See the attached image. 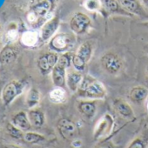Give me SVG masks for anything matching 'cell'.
<instances>
[{"label": "cell", "mask_w": 148, "mask_h": 148, "mask_svg": "<svg viewBox=\"0 0 148 148\" xmlns=\"http://www.w3.org/2000/svg\"><path fill=\"white\" fill-rule=\"evenodd\" d=\"M103 69L112 75L118 74L123 67V63L120 58L112 52H107L100 59Z\"/></svg>", "instance_id": "obj_5"}, {"label": "cell", "mask_w": 148, "mask_h": 148, "mask_svg": "<svg viewBox=\"0 0 148 148\" xmlns=\"http://www.w3.org/2000/svg\"><path fill=\"white\" fill-rule=\"evenodd\" d=\"M78 109L83 116L87 119H92L96 114L97 106L95 101L85 100L78 104Z\"/></svg>", "instance_id": "obj_15"}, {"label": "cell", "mask_w": 148, "mask_h": 148, "mask_svg": "<svg viewBox=\"0 0 148 148\" xmlns=\"http://www.w3.org/2000/svg\"><path fill=\"white\" fill-rule=\"evenodd\" d=\"M0 148H18V147H16L15 145H3V146H1Z\"/></svg>", "instance_id": "obj_30"}, {"label": "cell", "mask_w": 148, "mask_h": 148, "mask_svg": "<svg viewBox=\"0 0 148 148\" xmlns=\"http://www.w3.org/2000/svg\"><path fill=\"white\" fill-rule=\"evenodd\" d=\"M130 99L135 102V103H141L144 100H145L148 97V89L145 86H138L133 87L130 93H129Z\"/></svg>", "instance_id": "obj_18"}, {"label": "cell", "mask_w": 148, "mask_h": 148, "mask_svg": "<svg viewBox=\"0 0 148 148\" xmlns=\"http://www.w3.org/2000/svg\"><path fill=\"white\" fill-rule=\"evenodd\" d=\"M143 2H144V4L145 5V6L148 8V0H143Z\"/></svg>", "instance_id": "obj_31"}, {"label": "cell", "mask_w": 148, "mask_h": 148, "mask_svg": "<svg viewBox=\"0 0 148 148\" xmlns=\"http://www.w3.org/2000/svg\"><path fill=\"white\" fill-rule=\"evenodd\" d=\"M101 3L104 8L111 12H119L120 7L117 0H101Z\"/></svg>", "instance_id": "obj_25"}, {"label": "cell", "mask_w": 148, "mask_h": 148, "mask_svg": "<svg viewBox=\"0 0 148 148\" xmlns=\"http://www.w3.org/2000/svg\"><path fill=\"white\" fill-rule=\"evenodd\" d=\"M72 45V40L66 34L54 36L50 42V48L55 52H64L68 51Z\"/></svg>", "instance_id": "obj_9"}, {"label": "cell", "mask_w": 148, "mask_h": 148, "mask_svg": "<svg viewBox=\"0 0 148 148\" xmlns=\"http://www.w3.org/2000/svg\"><path fill=\"white\" fill-rule=\"evenodd\" d=\"M25 89V84L19 80L10 81L2 90V100L5 106L10 105Z\"/></svg>", "instance_id": "obj_4"}, {"label": "cell", "mask_w": 148, "mask_h": 148, "mask_svg": "<svg viewBox=\"0 0 148 148\" xmlns=\"http://www.w3.org/2000/svg\"><path fill=\"white\" fill-rule=\"evenodd\" d=\"M116 112L125 119H132L134 117L133 111L130 105L123 99H116L113 102Z\"/></svg>", "instance_id": "obj_14"}, {"label": "cell", "mask_w": 148, "mask_h": 148, "mask_svg": "<svg viewBox=\"0 0 148 148\" xmlns=\"http://www.w3.org/2000/svg\"><path fill=\"white\" fill-rule=\"evenodd\" d=\"M147 109H148V103H147Z\"/></svg>", "instance_id": "obj_34"}, {"label": "cell", "mask_w": 148, "mask_h": 148, "mask_svg": "<svg viewBox=\"0 0 148 148\" xmlns=\"http://www.w3.org/2000/svg\"><path fill=\"white\" fill-rule=\"evenodd\" d=\"M25 142L29 143V144H38L40 143L42 141H44L45 139V138L37 132H26L24 134V138H23Z\"/></svg>", "instance_id": "obj_22"}, {"label": "cell", "mask_w": 148, "mask_h": 148, "mask_svg": "<svg viewBox=\"0 0 148 148\" xmlns=\"http://www.w3.org/2000/svg\"><path fill=\"white\" fill-rule=\"evenodd\" d=\"M12 123L24 132H29L30 129L32 128L28 114L25 112H19L17 114H15L12 119Z\"/></svg>", "instance_id": "obj_13"}, {"label": "cell", "mask_w": 148, "mask_h": 148, "mask_svg": "<svg viewBox=\"0 0 148 148\" xmlns=\"http://www.w3.org/2000/svg\"><path fill=\"white\" fill-rule=\"evenodd\" d=\"M8 37L11 40H14L16 38H17V31L15 30H11L9 32H8Z\"/></svg>", "instance_id": "obj_29"}, {"label": "cell", "mask_w": 148, "mask_h": 148, "mask_svg": "<svg viewBox=\"0 0 148 148\" xmlns=\"http://www.w3.org/2000/svg\"><path fill=\"white\" fill-rule=\"evenodd\" d=\"M91 25V18L83 12H77L70 20V27L71 31L78 35L84 34Z\"/></svg>", "instance_id": "obj_6"}, {"label": "cell", "mask_w": 148, "mask_h": 148, "mask_svg": "<svg viewBox=\"0 0 148 148\" xmlns=\"http://www.w3.org/2000/svg\"><path fill=\"white\" fill-rule=\"evenodd\" d=\"M86 7L90 11H94L99 7V3L98 2V0H87L86 3Z\"/></svg>", "instance_id": "obj_27"}, {"label": "cell", "mask_w": 148, "mask_h": 148, "mask_svg": "<svg viewBox=\"0 0 148 148\" xmlns=\"http://www.w3.org/2000/svg\"><path fill=\"white\" fill-rule=\"evenodd\" d=\"M6 129H7V132L10 134V136L12 137L13 138H16V139L24 138L25 132L23 131H21L20 129H18V127H16L12 123H9L6 126Z\"/></svg>", "instance_id": "obj_24"}, {"label": "cell", "mask_w": 148, "mask_h": 148, "mask_svg": "<svg viewBox=\"0 0 148 148\" xmlns=\"http://www.w3.org/2000/svg\"><path fill=\"white\" fill-rule=\"evenodd\" d=\"M26 105L28 108L33 109L35 106H37L40 101V92L37 88H31L29 92H27L26 96Z\"/></svg>", "instance_id": "obj_20"}, {"label": "cell", "mask_w": 148, "mask_h": 148, "mask_svg": "<svg viewBox=\"0 0 148 148\" xmlns=\"http://www.w3.org/2000/svg\"><path fill=\"white\" fill-rule=\"evenodd\" d=\"M59 57L56 52H47L41 55L38 59V67L41 73L48 74L51 72L58 61Z\"/></svg>", "instance_id": "obj_7"}, {"label": "cell", "mask_w": 148, "mask_h": 148, "mask_svg": "<svg viewBox=\"0 0 148 148\" xmlns=\"http://www.w3.org/2000/svg\"><path fill=\"white\" fill-rule=\"evenodd\" d=\"M83 77L79 71L77 72H70L66 76V83L68 87L72 92H77L83 81Z\"/></svg>", "instance_id": "obj_17"}, {"label": "cell", "mask_w": 148, "mask_h": 148, "mask_svg": "<svg viewBox=\"0 0 148 148\" xmlns=\"http://www.w3.org/2000/svg\"><path fill=\"white\" fill-rule=\"evenodd\" d=\"M49 99L52 103L61 104V103L64 102L66 99L65 91L62 87H56L50 92Z\"/></svg>", "instance_id": "obj_21"}, {"label": "cell", "mask_w": 148, "mask_h": 148, "mask_svg": "<svg viewBox=\"0 0 148 148\" xmlns=\"http://www.w3.org/2000/svg\"><path fill=\"white\" fill-rule=\"evenodd\" d=\"M27 114H28V118H29L32 126L40 128L44 125L45 118L44 112L41 110L33 108V109H31Z\"/></svg>", "instance_id": "obj_16"}, {"label": "cell", "mask_w": 148, "mask_h": 148, "mask_svg": "<svg viewBox=\"0 0 148 148\" xmlns=\"http://www.w3.org/2000/svg\"><path fill=\"white\" fill-rule=\"evenodd\" d=\"M117 1L119 6L125 12L138 16L145 14L144 10L142 9L141 5L137 0H117Z\"/></svg>", "instance_id": "obj_12"}, {"label": "cell", "mask_w": 148, "mask_h": 148, "mask_svg": "<svg viewBox=\"0 0 148 148\" xmlns=\"http://www.w3.org/2000/svg\"><path fill=\"white\" fill-rule=\"evenodd\" d=\"M147 54H148V49H147Z\"/></svg>", "instance_id": "obj_35"}, {"label": "cell", "mask_w": 148, "mask_h": 148, "mask_svg": "<svg viewBox=\"0 0 148 148\" xmlns=\"http://www.w3.org/2000/svg\"><path fill=\"white\" fill-rule=\"evenodd\" d=\"M72 57L64 53L59 57L58 61L51 71V79L56 87H64L66 82V69L71 63Z\"/></svg>", "instance_id": "obj_2"}, {"label": "cell", "mask_w": 148, "mask_h": 148, "mask_svg": "<svg viewBox=\"0 0 148 148\" xmlns=\"http://www.w3.org/2000/svg\"><path fill=\"white\" fill-rule=\"evenodd\" d=\"M78 92L80 97L92 99H104L106 94V89L105 86L101 82L91 78L83 79Z\"/></svg>", "instance_id": "obj_1"}, {"label": "cell", "mask_w": 148, "mask_h": 148, "mask_svg": "<svg viewBox=\"0 0 148 148\" xmlns=\"http://www.w3.org/2000/svg\"><path fill=\"white\" fill-rule=\"evenodd\" d=\"M128 148H145V144L143 139L138 138L130 144Z\"/></svg>", "instance_id": "obj_26"}, {"label": "cell", "mask_w": 148, "mask_h": 148, "mask_svg": "<svg viewBox=\"0 0 148 148\" xmlns=\"http://www.w3.org/2000/svg\"><path fill=\"white\" fill-rule=\"evenodd\" d=\"M92 45L91 42H84L78 49L76 54L72 56L71 64L77 71H82L85 70L87 63L90 61L92 56Z\"/></svg>", "instance_id": "obj_3"}, {"label": "cell", "mask_w": 148, "mask_h": 148, "mask_svg": "<svg viewBox=\"0 0 148 148\" xmlns=\"http://www.w3.org/2000/svg\"><path fill=\"white\" fill-rule=\"evenodd\" d=\"M21 41L26 46H33L38 42V35L34 32H26L23 34Z\"/></svg>", "instance_id": "obj_23"}, {"label": "cell", "mask_w": 148, "mask_h": 148, "mask_svg": "<svg viewBox=\"0 0 148 148\" xmlns=\"http://www.w3.org/2000/svg\"><path fill=\"white\" fill-rule=\"evenodd\" d=\"M144 25H145V27H146V28L148 29V22L145 23V24H144Z\"/></svg>", "instance_id": "obj_32"}, {"label": "cell", "mask_w": 148, "mask_h": 148, "mask_svg": "<svg viewBox=\"0 0 148 148\" xmlns=\"http://www.w3.org/2000/svg\"><path fill=\"white\" fill-rule=\"evenodd\" d=\"M58 132L66 140H71L77 134V127L71 120L63 118L58 120L57 125Z\"/></svg>", "instance_id": "obj_8"}, {"label": "cell", "mask_w": 148, "mask_h": 148, "mask_svg": "<svg viewBox=\"0 0 148 148\" xmlns=\"http://www.w3.org/2000/svg\"><path fill=\"white\" fill-rule=\"evenodd\" d=\"M95 148H114L113 145L110 142H104L99 145H98Z\"/></svg>", "instance_id": "obj_28"}, {"label": "cell", "mask_w": 148, "mask_h": 148, "mask_svg": "<svg viewBox=\"0 0 148 148\" xmlns=\"http://www.w3.org/2000/svg\"><path fill=\"white\" fill-rule=\"evenodd\" d=\"M59 25V19L58 17H55L51 19H50L49 21H47L44 26L42 27L41 30V38L44 41H47L48 39H50L54 33L56 32V31L58 30Z\"/></svg>", "instance_id": "obj_11"}, {"label": "cell", "mask_w": 148, "mask_h": 148, "mask_svg": "<svg viewBox=\"0 0 148 148\" xmlns=\"http://www.w3.org/2000/svg\"><path fill=\"white\" fill-rule=\"evenodd\" d=\"M18 56V52L12 47H6L0 53V62L3 64H10L12 63Z\"/></svg>", "instance_id": "obj_19"}, {"label": "cell", "mask_w": 148, "mask_h": 148, "mask_svg": "<svg viewBox=\"0 0 148 148\" xmlns=\"http://www.w3.org/2000/svg\"><path fill=\"white\" fill-rule=\"evenodd\" d=\"M147 74H148V66H147Z\"/></svg>", "instance_id": "obj_33"}, {"label": "cell", "mask_w": 148, "mask_h": 148, "mask_svg": "<svg viewBox=\"0 0 148 148\" xmlns=\"http://www.w3.org/2000/svg\"><path fill=\"white\" fill-rule=\"evenodd\" d=\"M113 125V119L109 114L105 115L99 122H98L97 126L94 131V138L97 139L100 137L108 135Z\"/></svg>", "instance_id": "obj_10"}]
</instances>
